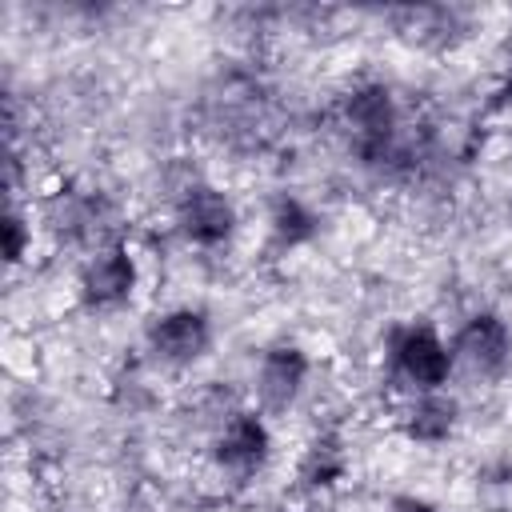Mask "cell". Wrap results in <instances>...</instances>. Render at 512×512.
Instances as JSON below:
<instances>
[{
  "instance_id": "cell-1",
  "label": "cell",
  "mask_w": 512,
  "mask_h": 512,
  "mask_svg": "<svg viewBox=\"0 0 512 512\" xmlns=\"http://www.w3.org/2000/svg\"><path fill=\"white\" fill-rule=\"evenodd\" d=\"M388 360H392V372L416 388V392H436L448 384L452 376V344L440 340L436 328L428 324H404L392 332L388 340Z\"/></svg>"
},
{
  "instance_id": "cell-2",
  "label": "cell",
  "mask_w": 512,
  "mask_h": 512,
  "mask_svg": "<svg viewBox=\"0 0 512 512\" xmlns=\"http://www.w3.org/2000/svg\"><path fill=\"white\" fill-rule=\"evenodd\" d=\"M344 124L352 128L356 152L368 164L392 160L396 152V100L384 84H360L344 100Z\"/></svg>"
},
{
  "instance_id": "cell-3",
  "label": "cell",
  "mask_w": 512,
  "mask_h": 512,
  "mask_svg": "<svg viewBox=\"0 0 512 512\" xmlns=\"http://www.w3.org/2000/svg\"><path fill=\"white\" fill-rule=\"evenodd\" d=\"M80 304L92 312H112L120 304L132 300L136 292V260L128 252L124 240H112L104 248H96L88 256V264L80 268Z\"/></svg>"
},
{
  "instance_id": "cell-4",
  "label": "cell",
  "mask_w": 512,
  "mask_h": 512,
  "mask_svg": "<svg viewBox=\"0 0 512 512\" xmlns=\"http://www.w3.org/2000/svg\"><path fill=\"white\" fill-rule=\"evenodd\" d=\"M176 228H180V236H184L188 244H196V248H216V244H224V240L232 236V228H236V208H232V200H228L220 188L196 180V184H188V188L180 192V200H176Z\"/></svg>"
},
{
  "instance_id": "cell-5",
  "label": "cell",
  "mask_w": 512,
  "mask_h": 512,
  "mask_svg": "<svg viewBox=\"0 0 512 512\" xmlns=\"http://www.w3.org/2000/svg\"><path fill=\"white\" fill-rule=\"evenodd\" d=\"M512 360V332L496 312H472L456 340H452V364L468 368L472 376H500Z\"/></svg>"
},
{
  "instance_id": "cell-6",
  "label": "cell",
  "mask_w": 512,
  "mask_h": 512,
  "mask_svg": "<svg viewBox=\"0 0 512 512\" xmlns=\"http://www.w3.org/2000/svg\"><path fill=\"white\" fill-rule=\"evenodd\" d=\"M148 340V352L172 368H184V364H196L208 344H212V324L200 308H172L164 316H156L144 332Z\"/></svg>"
},
{
  "instance_id": "cell-7",
  "label": "cell",
  "mask_w": 512,
  "mask_h": 512,
  "mask_svg": "<svg viewBox=\"0 0 512 512\" xmlns=\"http://www.w3.org/2000/svg\"><path fill=\"white\" fill-rule=\"evenodd\" d=\"M272 452V432L260 412H232L212 440V460L232 476H252Z\"/></svg>"
},
{
  "instance_id": "cell-8",
  "label": "cell",
  "mask_w": 512,
  "mask_h": 512,
  "mask_svg": "<svg viewBox=\"0 0 512 512\" xmlns=\"http://www.w3.org/2000/svg\"><path fill=\"white\" fill-rule=\"evenodd\" d=\"M304 380H308V356L296 344H272L260 356L256 376H252L256 404L264 412H288L296 396L304 392Z\"/></svg>"
},
{
  "instance_id": "cell-9",
  "label": "cell",
  "mask_w": 512,
  "mask_h": 512,
  "mask_svg": "<svg viewBox=\"0 0 512 512\" xmlns=\"http://www.w3.org/2000/svg\"><path fill=\"white\" fill-rule=\"evenodd\" d=\"M404 432L416 444H444L456 432V400L436 392H416V400L404 408Z\"/></svg>"
},
{
  "instance_id": "cell-10",
  "label": "cell",
  "mask_w": 512,
  "mask_h": 512,
  "mask_svg": "<svg viewBox=\"0 0 512 512\" xmlns=\"http://www.w3.org/2000/svg\"><path fill=\"white\" fill-rule=\"evenodd\" d=\"M348 476V448L336 432H320L300 456V480L308 488H332Z\"/></svg>"
},
{
  "instance_id": "cell-11",
  "label": "cell",
  "mask_w": 512,
  "mask_h": 512,
  "mask_svg": "<svg viewBox=\"0 0 512 512\" xmlns=\"http://www.w3.org/2000/svg\"><path fill=\"white\" fill-rule=\"evenodd\" d=\"M268 224H272L276 244H284V248L308 244V240L316 236V212H312L304 200H296V196H280V200L272 204Z\"/></svg>"
},
{
  "instance_id": "cell-12",
  "label": "cell",
  "mask_w": 512,
  "mask_h": 512,
  "mask_svg": "<svg viewBox=\"0 0 512 512\" xmlns=\"http://www.w3.org/2000/svg\"><path fill=\"white\" fill-rule=\"evenodd\" d=\"M28 248H32V224L24 220V212L8 208L4 212V260L8 264H20L28 256Z\"/></svg>"
},
{
  "instance_id": "cell-13",
  "label": "cell",
  "mask_w": 512,
  "mask_h": 512,
  "mask_svg": "<svg viewBox=\"0 0 512 512\" xmlns=\"http://www.w3.org/2000/svg\"><path fill=\"white\" fill-rule=\"evenodd\" d=\"M388 512H440V508L428 504V500H420V496H396Z\"/></svg>"
},
{
  "instance_id": "cell-14",
  "label": "cell",
  "mask_w": 512,
  "mask_h": 512,
  "mask_svg": "<svg viewBox=\"0 0 512 512\" xmlns=\"http://www.w3.org/2000/svg\"><path fill=\"white\" fill-rule=\"evenodd\" d=\"M496 96H500V104H508V108H512V68H508V76H504V84H500V92H496Z\"/></svg>"
}]
</instances>
